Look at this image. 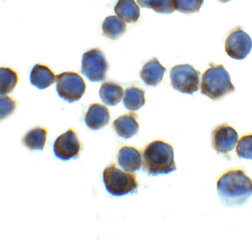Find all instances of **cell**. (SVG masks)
I'll use <instances>...</instances> for the list:
<instances>
[{"label":"cell","mask_w":252,"mask_h":240,"mask_svg":"<svg viewBox=\"0 0 252 240\" xmlns=\"http://www.w3.org/2000/svg\"><path fill=\"white\" fill-rule=\"evenodd\" d=\"M218 196L228 207L239 206L252 195V180L241 169H231L223 172L217 181Z\"/></svg>","instance_id":"6da1fadb"},{"label":"cell","mask_w":252,"mask_h":240,"mask_svg":"<svg viewBox=\"0 0 252 240\" xmlns=\"http://www.w3.org/2000/svg\"><path fill=\"white\" fill-rule=\"evenodd\" d=\"M143 170L149 174L157 175L167 174L177 168L171 145L161 140L151 142L143 153Z\"/></svg>","instance_id":"7a4b0ae2"},{"label":"cell","mask_w":252,"mask_h":240,"mask_svg":"<svg viewBox=\"0 0 252 240\" xmlns=\"http://www.w3.org/2000/svg\"><path fill=\"white\" fill-rule=\"evenodd\" d=\"M200 87L201 94L215 101L235 90L228 72L220 64H210L202 75Z\"/></svg>","instance_id":"3957f363"},{"label":"cell","mask_w":252,"mask_h":240,"mask_svg":"<svg viewBox=\"0 0 252 240\" xmlns=\"http://www.w3.org/2000/svg\"><path fill=\"white\" fill-rule=\"evenodd\" d=\"M103 180L107 192L114 196L132 193L138 186L135 173L124 171L114 163L105 168Z\"/></svg>","instance_id":"277c9868"},{"label":"cell","mask_w":252,"mask_h":240,"mask_svg":"<svg viewBox=\"0 0 252 240\" xmlns=\"http://www.w3.org/2000/svg\"><path fill=\"white\" fill-rule=\"evenodd\" d=\"M200 75V72L189 64L177 65L170 70L171 84L181 93L192 94L199 88Z\"/></svg>","instance_id":"5b68a950"},{"label":"cell","mask_w":252,"mask_h":240,"mask_svg":"<svg viewBox=\"0 0 252 240\" xmlns=\"http://www.w3.org/2000/svg\"><path fill=\"white\" fill-rule=\"evenodd\" d=\"M86 83L78 73L65 71L56 76V90L59 96L69 103L80 100L86 89Z\"/></svg>","instance_id":"8992f818"},{"label":"cell","mask_w":252,"mask_h":240,"mask_svg":"<svg viewBox=\"0 0 252 240\" xmlns=\"http://www.w3.org/2000/svg\"><path fill=\"white\" fill-rule=\"evenodd\" d=\"M108 68L103 52L98 48H94L82 55L81 72L90 81L98 82L104 80Z\"/></svg>","instance_id":"52a82bcc"},{"label":"cell","mask_w":252,"mask_h":240,"mask_svg":"<svg viewBox=\"0 0 252 240\" xmlns=\"http://www.w3.org/2000/svg\"><path fill=\"white\" fill-rule=\"evenodd\" d=\"M252 48L251 37L243 30L238 28L227 36L224 49L227 54L236 60H243L250 53Z\"/></svg>","instance_id":"ba28073f"},{"label":"cell","mask_w":252,"mask_h":240,"mask_svg":"<svg viewBox=\"0 0 252 240\" xmlns=\"http://www.w3.org/2000/svg\"><path fill=\"white\" fill-rule=\"evenodd\" d=\"M80 149L81 144L77 134L71 128L60 135L53 144L55 155L63 161L76 158L79 155Z\"/></svg>","instance_id":"9c48e42d"},{"label":"cell","mask_w":252,"mask_h":240,"mask_svg":"<svg viewBox=\"0 0 252 240\" xmlns=\"http://www.w3.org/2000/svg\"><path fill=\"white\" fill-rule=\"evenodd\" d=\"M238 135L230 125L222 124L215 128L212 134L213 148L218 152L226 154L232 150L235 146Z\"/></svg>","instance_id":"30bf717a"},{"label":"cell","mask_w":252,"mask_h":240,"mask_svg":"<svg viewBox=\"0 0 252 240\" xmlns=\"http://www.w3.org/2000/svg\"><path fill=\"white\" fill-rule=\"evenodd\" d=\"M110 120V112L107 107L100 103L92 104L85 114L84 121L88 128L97 130L106 126Z\"/></svg>","instance_id":"8fae6325"},{"label":"cell","mask_w":252,"mask_h":240,"mask_svg":"<svg viewBox=\"0 0 252 240\" xmlns=\"http://www.w3.org/2000/svg\"><path fill=\"white\" fill-rule=\"evenodd\" d=\"M118 162L119 165L126 171H138L142 165L141 153L133 146L124 145L119 150Z\"/></svg>","instance_id":"7c38bea8"},{"label":"cell","mask_w":252,"mask_h":240,"mask_svg":"<svg viewBox=\"0 0 252 240\" xmlns=\"http://www.w3.org/2000/svg\"><path fill=\"white\" fill-rule=\"evenodd\" d=\"M165 71V68L154 57L143 66L140 76L146 85L155 86L162 80Z\"/></svg>","instance_id":"4fadbf2b"},{"label":"cell","mask_w":252,"mask_h":240,"mask_svg":"<svg viewBox=\"0 0 252 240\" xmlns=\"http://www.w3.org/2000/svg\"><path fill=\"white\" fill-rule=\"evenodd\" d=\"M117 135L125 139L130 138L135 135L139 129V124L135 113L123 114L115 119L112 124Z\"/></svg>","instance_id":"5bb4252c"},{"label":"cell","mask_w":252,"mask_h":240,"mask_svg":"<svg viewBox=\"0 0 252 240\" xmlns=\"http://www.w3.org/2000/svg\"><path fill=\"white\" fill-rule=\"evenodd\" d=\"M55 80V75L48 66L37 64L32 68L30 73V81L32 85L39 89H44L52 84Z\"/></svg>","instance_id":"9a60e30c"},{"label":"cell","mask_w":252,"mask_h":240,"mask_svg":"<svg viewBox=\"0 0 252 240\" xmlns=\"http://www.w3.org/2000/svg\"><path fill=\"white\" fill-rule=\"evenodd\" d=\"M114 11L119 17L128 23H135L140 16V8L134 0H118Z\"/></svg>","instance_id":"2e32d148"},{"label":"cell","mask_w":252,"mask_h":240,"mask_svg":"<svg viewBox=\"0 0 252 240\" xmlns=\"http://www.w3.org/2000/svg\"><path fill=\"white\" fill-rule=\"evenodd\" d=\"M123 93L122 86L112 81L104 82L99 91L101 101L110 106H114L119 103L122 99Z\"/></svg>","instance_id":"e0dca14e"},{"label":"cell","mask_w":252,"mask_h":240,"mask_svg":"<svg viewBox=\"0 0 252 240\" xmlns=\"http://www.w3.org/2000/svg\"><path fill=\"white\" fill-rule=\"evenodd\" d=\"M47 130L42 127H37L27 132L22 139V142L31 150H42L45 144Z\"/></svg>","instance_id":"ac0fdd59"},{"label":"cell","mask_w":252,"mask_h":240,"mask_svg":"<svg viewBox=\"0 0 252 240\" xmlns=\"http://www.w3.org/2000/svg\"><path fill=\"white\" fill-rule=\"evenodd\" d=\"M103 34L111 39H116L126 31V26L124 21L115 15L106 17L102 23Z\"/></svg>","instance_id":"d6986e66"},{"label":"cell","mask_w":252,"mask_h":240,"mask_svg":"<svg viewBox=\"0 0 252 240\" xmlns=\"http://www.w3.org/2000/svg\"><path fill=\"white\" fill-rule=\"evenodd\" d=\"M145 91L137 86H130L126 89L123 100L126 108L131 111L139 109L145 103Z\"/></svg>","instance_id":"ffe728a7"},{"label":"cell","mask_w":252,"mask_h":240,"mask_svg":"<svg viewBox=\"0 0 252 240\" xmlns=\"http://www.w3.org/2000/svg\"><path fill=\"white\" fill-rule=\"evenodd\" d=\"M0 95L11 92L18 82L17 72L8 67H1L0 69Z\"/></svg>","instance_id":"44dd1931"},{"label":"cell","mask_w":252,"mask_h":240,"mask_svg":"<svg viewBox=\"0 0 252 240\" xmlns=\"http://www.w3.org/2000/svg\"><path fill=\"white\" fill-rule=\"evenodd\" d=\"M236 152L239 158L252 159V134L243 135L239 138Z\"/></svg>","instance_id":"7402d4cb"},{"label":"cell","mask_w":252,"mask_h":240,"mask_svg":"<svg viewBox=\"0 0 252 240\" xmlns=\"http://www.w3.org/2000/svg\"><path fill=\"white\" fill-rule=\"evenodd\" d=\"M203 0H175L176 10L184 14L198 12Z\"/></svg>","instance_id":"603a6c76"},{"label":"cell","mask_w":252,"mask_h":240,"mask_svg":"<svg viewBox=\"0 0 252 240\" xmlns=\"http://www.w3.org/2000/svg\"><path fill=\"white\" fill-rule=\"evenodd\" d=\"M150 8L161 14H170L176 10L175 0H150Z\"/></svg>","instance_id":"cb8c5ba5"},{"label":"cell","mask_w":252,"mask_h":240,"mask_svg":"<svg viewBox=\"0 0 252 240\" xmlns=\"http://www.w3.org/2000/svg\"><path fill=\"white\" fill-rule=\"evenodd\" d=\"M0 119H2L13 113L16 107V102L7 95L0 96Z\"/></svg>","instance_id":"d4e9b609"},{"label":"cell","mask_w":252,"mask_h":240,"mask_svg":"<svg viewBox=\"0 0 252 240\" xmlns=\"http://www.w3.org/2000/svg\"><path fill=\"white\" fill-rule=\"evenodd\" d=\"M138 4L141 7H147L151 8L150 6V0H136Z\"/></svg>","instance_id":"484cf974"},{"label":"cell","mask_w":252,"mask_h":240,"mask_svg":"<svg viewBox=\"0 0 252 240\" xmlns=\"http://www.w3.org/2000/svg\"><path fill=\"white\" fill-rule=\"evenodd\" d=\"M218 0L220 1V2L225 3V2H226L231 0Z\"/></svg>","instance_id":"4316f807"}]
</instances>
